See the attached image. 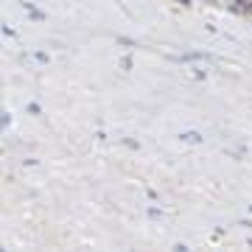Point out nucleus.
Here are the masks:
<instances>
[{"mask_svg":"<svg viewBox=\"0 0 252 252\" xmlns=\"http://www.w3.org/2000/svg\"><path fill=\"white\" fill-rule=\"evenodd\" d=\"M180 140H185V143H202V135L199 132H182Z\"/></svg>","mask_w":252,"mask_h":252,"instance_id":"nucleus-1","label":"nucleus"},{"mask_svg":"<svg viewBox=\"0 0 252 252\" xmlns=\"http://www.w3.org/2000/svg\"><path fill=\"white\" fill-rule=\"evenodd\" d=\"M238 6H241V11H252V0H238Z\"/></svg>","mask_w":252,"mask_h":252,"instance_id":"nucleus-2","label":"nucleus"},{"mask_svg":"<svg viewBox=\"0 0 252 252\" xmlns=\"http://www.w3.org/2000/svg\"><path fill=\"white\" fill-rule=\"evenodd\" d=\"M182 6H190V0H182Z\"/></svg>","mask_w":252,"mask_h":252,"instance_id":"nucleus-3","label":"nucleus"}]
</instances>
